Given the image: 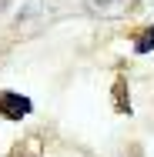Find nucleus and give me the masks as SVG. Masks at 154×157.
Here are the masks:
<instances>
[{"label":"nucleus","instance_id":"7ed1b4c3","mask_svg":"<svg viewBox=\"0 0 154 157\" xmlns=\"http://www.w3.org/2000/svg\"><path fill=\"white\" fill-rule=\"evenodd\" d=\"M154 50V27H144L134 40V54H151Z\"/></svg>","mask_w":154,"mask_h":157},{"label":"nucleus","instance_id":"20e7f679","mask_svg":"<svg viewBox=\"0 0 154 157\" xmlns=\"http://www.w3.org/2000/svg\"><path fill=\"white\" fill-rule=\"evenodd\" d=\"M87 7L91 10H101V13H111V10L121 7V0H87Z\"/></svg>","mask_w":154,"mask_h":157},{"label":"nucleus","instance_id":"f257e3e1","mask_svg":"<svg viewBox=\"0 0 154 157\" xmlns=\"http://www.w3.org/2000/svg\"><path fill=\"white\" fill-rule=\"evenodd\" d=\"M30 97H20L14 94V90H0V117H7V121H20V117H27L30 114Z\"/></svg>","mask_w":154,"mask_h":157},{"label":"nucleus","instance_id":"f03ea898","mask_svg":"<svg viewBox=\"0 0 154 157\" xmlns=\"http://www.w3.org/2000/svg\"><path fill=\"white\" fill-rule=\"evenodd\" d=\"M111 97H114V110H117V114H131V94H127V80H124V77L114 80Z\"/></svg>","mask_w":154,"mask_h":157}]
</instances>
